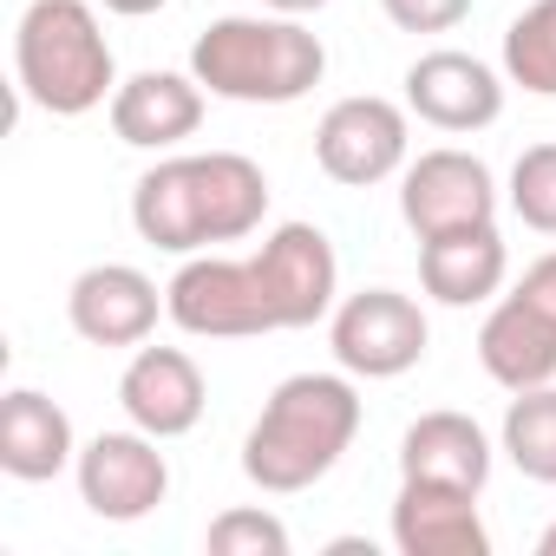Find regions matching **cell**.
I'll return each mask as SVG.
<instances>
[{"instance_id":"484cf974","label":"cell","mask_w":556,"mask_h":556,"mask_svg":"<svg viewBox=\"0 0 556 556\" xmlns=\"http://www.w3.org/2000/svg\"><path fill=\"white\" fill-rule=\"evenodd\" d=\"M262 8H268V14H295V21H302V14H321L328 0H262Z\"/></svg>"},{"instance_id":"7a4b0ae2","label":"cell","mask_w":556,"mask_h":556,"mask_svg":"<svg viewBox=\"0 0 556 556\" xmlns=\"http://www.w3.org/2000/svg\"><path fill=\"white\" fill-rule=\"evenodd\" d=\"M268 216V177L242 151L164 157L131 190V229L164 255H203L210 242H242Z\"/></svg>"},{"instance_id":"d4e9b609","label":"cell","mask_w":556,"mask_h":556,"mask_svg":"<svg viewBox=\"0 0 556 556\" xmlns=\"http://www.w3.org/2000/svg\"><path fill=\"white\" fill-rule=\"evenodd\" d=\"M99 8H112V14H125V21H144V14L170 8V0H99Z\"/></svg>"},{"instance_id":"2e32d148","label":"cell","mask_w":556,"mask_h":556,"mask_svg":"<svg viewBox=\"0 0 556 556\" xmlns=\"http://www.w3.org/2000/svg\"><path fill=\"white\" fill-rule=\"evenodd\" d=\"M73 465H79V439H73L66 406L34 387H14L0 400V471L21 484H47Z\"/></svg>"},{"instance_id":"4316f807","label":"cell","mask_w":556,"mask_h":556,"mask_svg":"<svg viewBox=\"0 0 556 556\" xmlns=\"http://www.w3.org/2000/svg\"><path fill=\"white\" fill-rule=\"evenodd\" d=\"M536 556H556V523H549V530L536 536Z\"/></svg>"},{"instance_id":"cb8c5ba5","label":"cell","mask_w":556,"mask_h":556,"mask_svg":"<svg viewBox=\"0 0 556 556\" xmlns=\"http://www.w3.org/2000/svg\"><path fill=\"white\" fill-rule=\"evenodd\" d=\"M517 295H523V302H536L543 315H556V249H549V255H536V262L517 275Z\"/></svg>"},{"instance_id":"8992f818","label":"cell","mask_w":556,"mask_h":556,"mask_svg":"<svg viewBox=\"0 0 556 556\" xmlns=\"http://www.w3.org/2000/svg\"><path fill=\"white\" fill-rule=\"evenodd\" d=\"M406 151H413V112L380 99V92L341 99L315 125V164L348 190H374V184L400 177L413 164Z\"/></svg>"},{"instance_id":"603a6c76","label":"cell","mask_w":556,"mask_h":556,"mask_svg":"<svg viewBox=\"0 0 556 556\" xmlns=\"http://www.w3.org/2000/svg\"><path fill=\"white\" fill-rule=\"evenodd\" d=\"M380 8L400 34H452L471 14V0H380Z\"/></svg>"},{"instance_id":"5b68a950","label":"cell","mask_w":556,"mask_h":556,"mask_svg":"<svg viewBox=\"0 0 556 556\" xmlns=\"http://www.w3.org/2000/svg\"><path fill=\"white\" fill-rule=\"evenodd\" d=\"M14 79H21V99L53 118H86L112 105L118 60L92 0H34L14 27Z\"/></svg>"},{"instance_id":"7c38bea8","label":"cell","mask_w":556,"mask_h":556,"mask_svg":"<svg viewBox=\"0 0 556 556\" xmlns=\"http://www.w3.org/2000/svg\"><path fill=\"white\" fill-rule=\"evenodd\" d=\"M118 406L138 432L184 439V432H197V419L210 406V387H203V367L184 348H138L131 367L118 374Z\"/></svg>"},{"instance_id":"3957f363","label":"cell","mask_w":556,"mask_h":556,"mask_svg":"<svg viewBox=\"0 0 556 556\" xmlns=\"http://www.w3.org/2000/svg\"><path fill=\"white\" fill-rule=\"evenodd\" d=\"M361 432V393L354 374H289L275 387L242 439V478L268 497H295L308 484H321L341 452Z\"/></svg>"},{"instance_id":"9c48e42d","label":"cell","mask_w":556,"mask_h":556,"mask_svg":"<svg viewBox=\"0 0 556 556\" xmlns=\"http://www.w3.org/2000/svg\"><path fill=\"white\" fill-rule=\"evenodd\" d=\"M157 445H164V439H151V432H138V426H131V432H99V439H86V445H79V465H73L86 510L105 517V523H138V517H151V510L170 497V465H164Z\"/></svg>"},{"instance_id":"4fadbf2b","label":"cell","mask_w":556,"mask_h":556,"mask_svg":"<svg viewBox=\"0 0 556 556\" xmlns=\"http://www.w3.org/2000/svg\"><path fill=\"white\" fill-rule=\"evenodd\" d=\"M393 549L400 556H491V530L478 517V491L432 484V478H400Z\"/></svg>"},{"instance_id":"8fae6325","label":"cell","mask_w":556,"mask_h":556,"mask_svg":"<svg viewBox=\"0 0 556 556\" xmlns=\"http://www.w3.org/2000/svg\"><path fill=\"white\" fill-rule=\"evenodd\" d=\"M504 73L484 66L478 53H458V47H439V53H419L406 66V112L432 131H484L504 118Z\"/></svg>"},{"instance_id":"ffe728a7","label":"cell","mask_w":556,"mask_h":556,"mask_svg":"<svg viewBox=\"0 0 556 556\" xmlns=\"http://www.w3.org/2000/svg\"><path fill=\"white\" fill-rule=\"evenodd\" d=\"M504 79L530 99H556V0H530L504 27Z\"/></svg>"},{"instance_id":"e0dca14e","label":"cell","mask_w":556,"mask_h":556,"mask_svg":"<svg viewBox=\"0 0 556 556\" xmlns=\"http://www.w3.org/2000/svg\"><path fill=\"white\" fill-rule=\"evenodd\" d=\"M504 275H510V249H504L497 223L419 242V282H426V295L439 308H478V302H491L504 289Z\"/></svg>"},{"instance_id":"7402d4cb","label":"cell","mask_w":556,"mask_h":556,"mask_svg":"<svg viewBox=\"0 0 556 556\" xmlns=\"http://www.w3.org/2000/svg\"><path fill=\"white\" fill-rule=\"evenodd\" d=\"M510 210L523 216V229H536V236H556V144H530V151H517V164H510Z\"/></svg>"},{"instance_id":"d6986e66","label":"cell","mask_w":556,"mask_h":556,"mask_svg":"<svg viewBox=\"0 0 556 556\" xmlns=\"http://www.w3.org/2000/svg\"><path fill=\"white\" fill-rule=\"evenodd\" d=\"M497 452H504L530 484H556V380H549V387H530V393H510Z\"/></svg>"},{"instance_id":"ac0fdd59","label":"cell","mask_w":556,"mask_h":556,"mask_svg":"<svg viewBox=\"0 0 556 556\" xmlns=\"http://www.w3.org/2000/svg\"><path fill=\"white\" fill-rule=\"evenodd\" d=\"M491 432L471 413H419L400 439V478H432V484H465L484 491L491 484Z\"/></svg>"},{"instance_id":"52a82bcc","label":"cell","mask_w":556,"mask_h":556,"mask_svg":"<svg viewBox=\"0 0 556 556\" xmlns=\"http://www.w3.org/2000/svg\"><path fill=\"white\" fill-rule=\"evenodd\" d=\"M328 341H334V361L354 374V380H400L426 361V308L400 289H361L348 302H334L328 315Z\"/></svg>"},{"instance_id":"30bf717a","label":"cell","mask_w":556,"mask_h":556,"mask_svg":"<svg viewBox=\"0 0 556 556\" xmlns=\"http://www.w3.org/2000/svg\"><path fill=\"white\" fill-rule=\"evenodd\" d=\"M157 315H170V302L131 262H92V268L73 275V289H66V321L92 348H144Z\"/></svg>"},{"instance_id":"5bb4252c","label":"cell","mask_w":556,"mask_h":556,"mask_svg":"<svg viewBox=\"0 0 556 556\" xmlns=\"http://www.w3.org/2000/svg\"><path fill=\"white\" fill-rule=\"evenodd\" d=\"M203 86H197V73H131V79H118V92H112V131H118V144H131V151H170V144H184V138H197V125H203Z\"/></svg>"},{"instance_id":"277c9868","label":"cell","mask_w":556,"mask_h":556,"mask_svg":"<svg viewBox=\"0 0 556 556\" xmlns=\"http://www.w3.org/2000/svg\"><path fill=\"white\" fill-rule=\"evenodd\" d=\"M190 73L229 105H295L321 86L328 47L295 14H223L197 34Z\"/></svg>"},{"instance_id":"6da1fadb","label":"cell","mask_w":556,"mask_h":556,"mask_svg":"<svg viewBox=\"0 0 556 556\" xmlns=\"http://www.w3.org/2000/svg\"><path fill=\"white\" fill-rule=\"evenodd\" d=\"M170 321L197 341H255L315 328L341 302V255L321 223L268 229L255 255H184L170 275Z\"/></svg>"},{"instance_id":"44dd1931","label":"cell","mask_w":556,"mask_h":556,"mask_svg":"<svg viewBox=\"0 0 556 556\" xmlns=\"http://www.w3.org/2000/svg\"><path fill=\"white\" fill-rule=\"evenodd\" d=\"M203 549L210 556H289V523L275 510H262V504H236V510H223L210 523Z\"/></svg>"},{"instance_id":"9a60e30c","label":"cell","mask_w":556,"mask_h":556,"mask_svg":"<svg viewBox=\"0 0 556 556\" xmlns=\"http://www.w3.org/2000/svg\"><path fill=\"white\" fill-rule=\"evenodd\" d=\"M478 361L504 393H530L556 380V315H543L536 302H523L517 289L484 315L478 328Z\"/></svg>"},{"instance_id":"ba28073f","label":"cell","mask_w":556,"mask_h":556,"mask_svg":"<svg viewBox=\"0 0 556 556\" xmlns=\"http://www.w3.org/2000/svg\"><path fill=\"white\" fill-rule=\"evenodd\" d=\"M400 216L419 242L432 236H452V229H478V223H497V177L484 157L458 151V144H439V151H419L406 170H400Z\"/></svg>"}]
</instances>
